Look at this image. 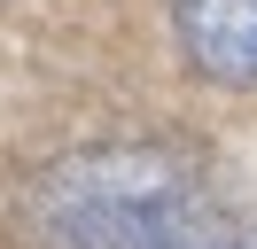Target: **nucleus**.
<instances>
[{
    "instance_id": "f257e3e1",
    "label": "nucleus",
    "mask_w": 257,
    "mask_h": 249,
    "mask_svg": "<svg viewBox=\"0 0 257 249\" xmlns=\"http://www.w3.org/2000/svg\"><path fill=\"white\" fill-rule=\"evenodd\" d=\"M47 249H257V210L226 202L187 156L156 140L86 148L39 179Z\"/></svg>"
},
{
    "instance_id": "f03ea898",
    "label": "nucleus",
    "mask_w": 257,
    "mask_h": 249,
    "mask_svg": "<svg viewBox=\"0 0 257 249\" xmlns=\"http://www.w3.org/2000/svg\"><path fill=\"white\" fill-rule=\"evenodd\" d=\"M172 24L210 86H257V0H172Z\"/></svg>"
}]
</instances>
